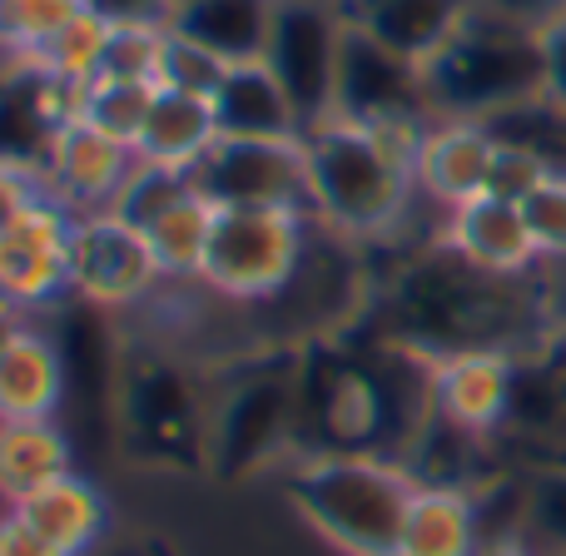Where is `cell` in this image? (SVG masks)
Wrapping results in <instances>:
<instances>
[{"label": "cell", "mask_w": 566, "mask_h": 556, "mask_svg": "<svg viewBox=\"0 0 566 556\" xmlns=\"http://www.w3.org/2000/svg\"><path fill=\"white\" fill-rule=\"evenodd\" d=\"M75 438L60 418L40 422H0V497L20 507L40 487L75 472Z\"/></svg>", "instance_id": "cell-20"}, {"label": "cell", "mask_w": 566, "mask_h": 556, "mask_svg": "<svg viewBox=\"0 0 566 556\" xmlns=\"http://www.w3.org/2000/svg\"><path fill=\"white\" fill-rule=\"evenodd\" d=\"M348 10L343 0H279L274 30H269L264 65L289 90L293 109L303 119V135L323 119H333V95H338V55Z\"/></svg>", "instance_id": "cell-9"}, {"label": "cell", "mask_w": 566, "mask_h": 556, "mask_svg": "<svg viewBox=\"0 0 566 556\" xmlns=\"http://www.w3.org/2000/svg\"><path fill=\"white\" fill-rule=\"evenodd\" d=\"M522 542L537 556H566V468L527 472V522Z\"/></svg>", "instance_id": "cell-33"}, {"label": "cell", "mask_w": 566, "mask_h": 556, "mask_svg": "<svg viewBox=\"0 0 566 556\" xmlns=\"http://www.w3.org/2000/svg\"><path fill=\"white\" fill-rule=\"evenodd\" d=\"M274 15L279 0H185L169 15V30L209 45L229 65H249V60H264Z\"/></svg>", "instance_id": "cell-21"}, {"label": "cell", "mask_w": 566, "mask_h": 556, "mask_svg": "<svg viewBox=\"0 0 566 556\" xmlns=\"http://www.w3.org/2000/svg\"><path fill=\"white\" fill-rule=\"evenodd\" d=\"M313 214L298 209H219L199 283L224 303L264 308L298 274Z\"/></svg>", "instance_id": "cell-7"}, {"label": "cell", "mask_w": 566, "mask_h": 556, "mask_svg": "<svg viewBox=\"0 0 566 556\" xmlns=\"http://www.w3.org/2000/svg\"><path fill=\"white\" fill-rule=\"evenodd\" d=\"M442 239L458 249L468 264L488 269L502 279H527L542 264L537 244L527 234V219L517 204H502V199H472L442 214Z\"/></svg>", "instance_id": "cell-17"}, {"label": "cell", "mask_w": 566, "mask_h": 556, "mask_svg": "<svg viewBox=\"0 0 566 556\" xmlns=\"http://www.w3.org/2000/svg\"><path fill=\"white\" fill-rule=\"evenodd\" d=\"M418 482L388 458L323 452L283 472L289 507L343 556H398Z\"/></svg>", "instance_id": "cell-2"}, {"label": "cell", "mask_w": 566, "mask_h": 556, "mask_svg": "<svg viewBox=\"0 0 566 556\" xmlns=\"http://www.w3.org/2000/svg\"><path fill=\"white\" fill-rule=\"evenodd\" d=\"M85 10H95L105 25H169L175 0H80Z\"/></svg>", "instance_id": "cell-38"}, {"label": "cell", "mask_w": 566, "mask_h": 556, "mask_svg": "<svg viewBox=\"0 0 566 556\" xmlns=\"http://www.w3.org/2000/svg\"><path fill=\"white\" fill-rule=\"evenodd\" d=\"M358 6H373V0H348V6H343V10H358Z\"/></svg>", "instance_id": "cell-46"}, {"label": "cell", "mask_w": 566, "mask_h": 556, "mask_svg": "<svg viewBox=\"0 0 566 556\" xmlns=\"http://www.w3.org/2000/svg\"><path fill=\"white\" fill-rule=\"evenodd\" d=\"M422 75L432 119H492L542 95V30L472 6Z\"/></svg>", "instance_id": "cell-4"}, {"label": "cell", "mask_w": 566, "mask_h": 556, "mask_svg": "<svg viewBox=\"0 0 566 556\" xmlns=\"http://www.w3.org/2000/svg\"><path fill=\"white\" fill-rule=\"evenodd\" d=\"M547 179H552V169L542 165V159H532L527 149L497 145V159H492V175H488V199H502V204L522 209Z\"/></svg>", "instance_id": "cell-36"}, {"label": "cell", "mask_w": 566, "mask_h": 556, "mask_svg": "<svg viewBox=\"0 0 566 556\" xmlns=\"http://www.w3.org/2000/svg\"><path fill=\"white\" fill-rule=\"evenodd\" d=\"M15 512L45 542H55L65 556H85L99 542V532H105V517H109L99 487L90 478H80V472H70V478L40 487L35 497H25Z\"/></svg>", "instance_id": "cell-25"}, {"label": "cell", "mask_w": 566, "mask_h": 556, "mask_svg": "<svg viewBox=\"0 0 566 556\" xmlns=\"http://www.w3.org/2000/svg\"><path fill=\"white\" fill-rule=\"evenodd\" d=\"M185 195H195V175L135 159V169H129V179L119 185V195H115L109 209H115L119 219H129L135 229H149L155 219H165Z\"/></svg>", "instance_id": "cell-31"}, {"label": "cell", "mask_w": 566, "mask_h": 556, "mask_svg": "<svg viewBox=\"0 0 566 556\" xmlns=\"http://www.w3.org/2000/svg\"><path fill=\"white\" fill-rule=\"evenodd\" d=\"M333 119L353 125H382V119H432L428 109V75L418 60L388 50L378 35L348 15L338 55V95H333Z\"/></svg>", "instance_id": "cell-12"}, {"label": "cell", "mask_w": 566, "mask_h": 556, "mask_svg": "<svg viewBox=\"0 0 566 556\" xmlns=\"http://www.w3.org/2000/svg\"><path fill=\"white\" fill-rule=\"evenodd\" d=\"M482 125L492 129L497 145L527 149V155L542 159L552 175H566V109H557L547 95L522 99V105L502 109V115L482 119Z\"/></svg>", "instance_id": "cell-28"}, {"label": "cell", "mask_w": 566, "mask_h": 556, "mask_svg": "<svg viewBox=\"0 0 566 556\" xmlns=\"http://www.w3.org/2000/svg\"><path fill=\"white\" fill-rule=\"evenodd\" d=\"M512 373H517V353H452V358H438V382H432L438 412L458 428L497 442L512 402Z\"/></svg>", "instance_id": "cell-16"}, {"label": "cell", "mask_w": 566, "mask_h": 556, "mask_svg": "<svg viewBox=\"0 0 566 556\" xmlns=\"http://www.w3.org/2000/svg\"><path fill=\"white\" fill-rule=\"evenodd\" d=\"M129 169H135V149L129 145L99 135L85 119H65L55 129V139H50L40 175H45V189L60 204L75 209V214H90V209L115 204Z\"/></svg>", "instance_id": "cell-14"}, {"label": "cell", "mask_w": 566, "mask_h": 556, "mask_svg": "<svg viewBox=\"0 0 566 556\" xmlns=\"http://www.w3.org/2000/svg\"><path fill=\"white\" fill-rule=\"evenodd\" d=\"M105 45H109V25L95 15V10L80 6L75 15H70L65 25H60L55 35L35 50L30 70H40V75H50V80H60V85H75L80 90V85H90V80L99 75Z\"/></svg>", "instance_id": "cell-27"}, {"label": "cell", "mask_w": 566, "mask_h": 556, "mask_svg": "<svg viewBox=\"0 0 566 556\" xmlns=\"http://www.w3.org/2000/svg\"><path fill=\"white\" fill-rule=\"evenodd\" d=\"M65 412V368L45 328L20 323L0 348V422H40Z\"/></svg>", "instance_id": "cell-18"}, {"label": "cell", "mask_w": 566, "mask_h": 556, "mask_svg": "<svg viewBox=\"0 0 566 556\" xmlns=\"http://www.w3.org/2000/svg\"><path fill=\"white\" fill-rule=\"evenodd\" d=\"M547 293H552V318L566 323V264L557 269V279H547Z\"/></svg>", "instance_id": "cell-43"}, {"label": "cell", "mask_w": 566, "mask_h": 556, "mask_svg": "<svg viewBox=\"0 0 566 556\" xmlns=\"http://www.w3.org/2000/svg\"><path fill=\"white\" fill-rule=\"evenodd\" d=\"M209 105L219 119V139H303L298 109L264 60L229 65L224 85L214 90Z\"/></svg>", "instance_id": "cell-19"}, {"label": "cell", "mask_w": 566, "mask_h": 556, "mask_svg": "<svg viewBox=\"0 0 566 556\" xmlns=\"http://www.w3.org/2000/svg\"><path fill=\"white\" fill-rule=\"evenodd\" d=\"M0 556H65L55 542H45L15 507L0 517Z\"/></svg>", "instance_id": "cell-41"}, {"label": "cell", "mask_w": 566, "mask_h": 556, "mask_svg": "<svg viewBox=\"0 0 566 556\" xmlns=\"http://www.w3.org/2000/svg\"><path fill=\"white\" fill-rule=\"evenodd\" d=\"M472 0H373V6L348 10L368 35H378L388 50L428 65L442 45L462 30Z\"/></svg>", "instance_id": "cell-23"}, {"label": "cell", "mask_w": 566, "mask_h": 556, "mask_svg": "<svg viewBox=\"0 0 566 556\" xmlns=\"http://www.w3.org/2000/svg\"><path fill=\"white\" fill-rule=\"evenodd\" d=\"M478 10H492L502 20H517V25H532V30H547L552 20L566 15V0H472Z\"/></svg>", "instance_id": "cell-40"}, {"label": "cell", "mask_w": 566, "mask_h": 556, "mask_svg": "<svg viewBox=\"0 0 566 556\" xmlns=\"http://www.w3.org/2000/svg\"><path fill=\"white\" fill-rule=\"evenodd\" d=\"M50 189H45V175L35 165H20V159H0V234L25 214L30 204H40Z\"/></svg>", "instance_id": "cell-37"}, {"label": "cell", "mask_w": 566, "mask_h": 556, "mask_svg": "<svg viewBox=\"0 0 566 556\" xmlns=\"http://www.w3.org/2000/svg\"><path fill=\"white\" fill-rule=\"evenodd\" d=\"M209 398L195 368L165 348H129L119 382V442L155 468H199L209 448Z\"/></svg>", "instance_id": "cell-5"}, {"label": "cell", "mask_w": 566, "mask_h": 556, "mask_svg": "<svg viewBox=\"0 0 566 556\" xmlns=\"http://www.w3.org/2000/svg\"><path fill=\"white\" fill-rule=\"evenodd\" d=\"M175 6H185V0H175Z\"/></svg>", "instance_id": "cell-47"}, {"label": "cell", "mask_w": 566, "mask_h": 556, "mask_svg": "<svg viewBox=\"0 0 566 556\" xmlns=\"http://www.w3.org/2000/svg\"><path fill=\"white\" fill-rule=\"evenodd\" d=\"M298 438V363H259L214 388L209 398L205 472L219 482H249L269 472Z\"/></svg>", "instance_id": "cell-6"}, {"label": "cell", "mask_w": 566, "mask_h": 556, "mask_svg": "<svg viewBox=\"0 0 566 556\" xmlns=\"http://www.w3.org/2000/svg\"><path fill=\"white\" fill-rule=\"evenodd\" d=\"M165 289L159 259L149 249V234L119 219L115 209L75 214L70 234V293L99 308H139Z\"/></svg>", "instance_id": "cell-10"}, {"label": "cell", "mask_w": 566, "mask_h": 556, "mask_svg": "<svg viewBox=\"0 0 566 556\" xmlns=\"http://www.w3.org/2000/svg\"><path fill=\"white\" fill-rule=\"evenodd\" d=\"M542 348H547V353H557V358L566 363V323H552V333H547V338H542Z\"/></svg>", "instance_id": "cell-44"}, {"label": "cell", "mask_w": 566, "mask_h": 556, "mask_svg": "<svg viewBox=\"0 0 566 556\" xmlns=\"http://www.w3.org/2000/svg\"><path fill=\"white\" fill-rule=\"evenodd\" d=\"M378 333L428 358L452 353H527L552 333V293L542 279H502L468 264L448 239L418 244L373 289Z\"/></svg>", "instance_id": "cell-1"}, {"label": "cell", "mask_w": 566, "mask_h": 556, "mask_svg": "<svg viewBox=\"0 0 566 556\" xmlns=\"http://www.w3.org/2000/svg\"><path fill=\"white\" fill-rule=\"evenodd\" d=\"M155 95H159V85H135V80H90V85L80 90L75 119H85V125H95L99 135H109V139H119V145L135 149Z\"/></svg>", "instance_id": "cell-29"}, {"label": "cell", "mask_w": 566, "mask_h": 556, "mask_svg": "<svg viewBox=\"0 0 566 556\" xmlns=\"http://www.w3.org/2000/svg\"><path fill=\"white\" fill-rule=\"evenodd\" d=\"M214 214L219 209L195 189V195L179 199L165 219H155V224L145 229L149 249H155V259H159V274L175 283L199 279L205 254H209V234H214Z\"/></svg>", "instance_id": "cell-26"}, {"label": "cell", "mask_w": 566, "mask_h": 556, "mask_svg": "<svg viewBox=\"0 0 566 556\" xmlns=\"http://www.w3.org/2000/svg\"><path fill=\"white\" fill-rule=\"evenodd\" d=\"M308 155V195L313 219L353 244H378L402 229V219L418 204V179L398 159L382 155V145L353 119H323L303 135Z\"/></svg>", "instance_id": "cell-3"}, {"label": "cell", "mask_w": 566, "mask_h": 556, "mask_svg": "<svg viewBox=\"0 0 566 556\" xmlns=\"http://www.w3.org/2000/svg\"><path fill=\"white\" fill-rule=\"evenodd\" d=\"M343 6H348V0H343Z\"/></svg>", "instance_id": "cell-48"}, {"label": "cell", "mask_w": 566, "mask_h": 556, "mask_svg": "<svg viewBox=\"0 0 566 556\" xmlns=\"http://www.w3.org/2000/svg\"><path fill=\"white\" fill-rule=\"evenodd\" d=\"M80 10V0H0V60L30 65L35 50Z\"/></svg>", "instance_id": "cell-30"}, {"label": "cell", "mask_w": 566, "mask_h": 556, "mask_svg": "<svg viewBox=\"0 0 566 556\" xmlns=\"http://www.w3.org/2000/svg\"><path fill=\"white\" fill-rule=\"evenodd\" d=\"M478 547H482V522L472 492L458 487L412 492L398 556H478Z\"/></svg>", "instance_id": "cell-24"}, {"label": "cell", "mask_w": 566, "mask_h": 556, "mask_svg": "<svg viewBox=\"0 0 566 556\" xmlns=\"http://www.w3.org/2000/svg\"><path fill=\"white\" fill-rule=\"evenodd\" d=\"M492 159H497V139L482 119H432L418 169H412L418 195L428 204H438L442 214L458 204H472V199L488 195Z\"/></svg>", "instance_id": "cell-15"}, {"label": "cell", "mask_w": 566, "mask_h": 556, "mask_svg": "<svg viewBox=\"0 0 566 556\" xmlns=\"http://www.w3.org/2000/svg\"><path fill=\"white\" fill-rule=\"evenodd\" d=\"M20 323H25V318H20L15 308H6V303H0V348H6V343H10V333H15Z\"/></svg>", "instance_id": "cell-45"}, {"label": "cell", "mask_w": 566, "mask_h": 556, "mask_svg": "<svg viewBox=\"0 0 566 556\" xmlns=\"http://www.w3.org/2000/svg\"><path fill=\"white\" fill-rule=\"evenodd\" d=\"M214 209H298L313 214L303 139H219L195 169Z\"/></svg>", "instance_id": "cell-11"}, {"label": "cell", "mask_w": 566, "mask_h": 556, "mask_svg": "<svg viewBox=\"0 0 566 556\" xmlns=\"http://www.w3.org/2000/svg\"><path fill=\"white\" fill-rule=\"evenodd\" d=\"M219 145V119L209 99L195 95H175V90H159L149 119L135 139V159L145 165H165V169H185L195 175L199 159Z\"/></svg>", "instance_id": "cell-22"}, {"label": "cell", "mask_w": 566, "mask_h": 556, "mask_svg": "<svg viewBox=\"0 0 566 556\" xmlns=\"http://www.w3.org/2000/svg\"><path fill=\"white\" fill-rule=\"evenodd\" d=\"M522 219H527V234L537 244L542 264H566V175H552L537 195L522 204Z\"/></svg>", "instance_id": "cell-35"}, {"label": "cell", "mask_w": 566, "mask_h": 556, "mask_svg": "<svg viewBox=\"0 0 566 556\" xmlns=\"http://www.w3.org/2000/svg\"><path fill=\"white\" fill-rule=\"evenodd\" d=\"M50 338L60 348V368H65V428L70 438L90 442L95 452H109L119 438V382H125V343H119L109 308L85 298H60Z\"/></svg>", "instance_id": "cell-8"}, {"label": "cell", "mask_w": 566, "mask_h": 556, "mask_svg": "<svg viewBox=\"0 0 566 556\" xmlns=\"http://www.w3.org/2000/svg\"><path fill=\"white\" fill-rule=\"evenodd\" d=\"M70 234H75V209H65L55 195L30 204L0 234V303L6 308L30 313L70 298Z\"/></svg>", "instance_id": "cell-13"}, {"label": "cell", "mask_w": 566, "mask_h": 556, "mask_svg": "<svg viewBox=\"0 0 566 556\" xmlns=\"http://www.w3.org/2000/svg\"><path fill=\"white\" fill-rule=\"evenodd\" d=\"M478 556H537V552H532L522 537H512V542H482Z\"/></svg>", "instance_id": "cell-42"}, {"label": "cell", "mask_w": 566, "mask_h": 556, "mask_svg": "<svg viewBox=\"0 0 566 556\" xmlns=\"http://www.w3.org/2000/svg\"><path fill=\"white\" fill-rule=\"evenodd\" d=\"M542 95L566 109V15L542 30Z\"/></svg>", "instance_id": "cell-39"}, {"label": "cell", "mask_w": 566, "mask_h": 556, "mask_svg": "<svg viewBox=\"0 0 566 556\" xmlns=\"http://www.w3.org/2000/svg\"><path fill=\"white\" fill-rule=\"evenodd\" d=\"M229 60H219L209 45L165 30V50H159V90H175V95H195V99H214V90L224 85Z\"/></svg>", "instance_id": "cell-32"}, {"label": "cell", "mask_w": 566, "mask_h": 556, "mask_svg": "<svg viewBox=\"0 0 566 556\" xmlns=\"http://www.w3.org/2000/svg\"><path fill=\"white\" fill-rule=\"evenodd\" d=\"M165 30L169 25H109V45H105V60H99L95 80H135V85H155Z\"/></svg>", "instance_id": "cell-34"}]
</instances>
